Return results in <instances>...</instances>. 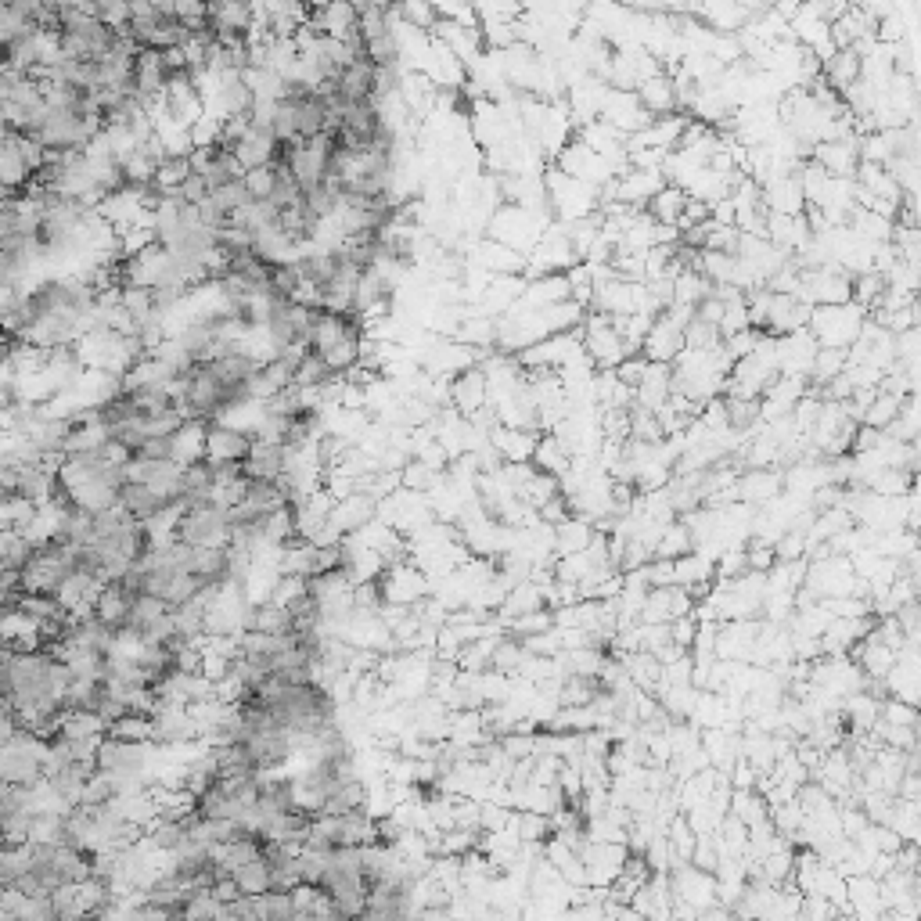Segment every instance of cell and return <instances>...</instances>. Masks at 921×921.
Listing matches in <instances>:
<instances>
[{
  "mask_svg": "<svg viewBox=\"0 0 921 921\" xmlns=\"http://www.w3.org/2000/svg\"><path fill=\"white\" fill-rule=\"evenodd\" d=\"M227 533H231V519L213 501L191 504L177 519V540L188 547H227Z\"/></svg>",
  "mask_w": 921,
  "mask_h": 921,
  "instance_id": "obj_1",
  "label": "cell"
},
{
  "mask_svg": "<svg viewBox=\"0 0 921 921\" xmlns=\"http://www.w3.org/2000/svg\"><path fill=\"white\" fill-rule=\"evenodd\" d=\"M227 148L234 152V159L242 162V170H256V166H267L270 162V155H274V148H278V137L270 134L267 126L252 123L249 119L242 134H234L231 141H227Z\"/></svg>",
  "mask_w": 921,
  "mask_h": 921,
  "instance_id": "obj_2",
  "label": "cell"
},
{
  "mask_svg": "<svg viewBox=\"0 0 921 921\" xmlns=\"http://www.w3.org/2000/svg\"><path fill=\"white\" fill-rule=\"evenodd\" d=\"M375 72H378V65L371 62L367 54L349 58V62L335 72V90L342 94V101H371L375 98Z\"/></svg>",
  "mask_w": 921,
  "mask_h": 921,
  "instance_id": "obj_3",
  "label": "cell"
},
{
  "mask_svg": "<svg viewBox=\"0 0 921 921\" xmlns=\"http://www.w3.org/2000/svg\"><path fill=\"white\" fill-rule=\"evenodd\" d=\"M285 472V443H270V439H252L249 457L242 461V475L252 483H274Z\"/></svg>",
  "mask_w": 921,
  "mask_h": 921,
  "instance_id": "obj_4",
  "label": "cell"
},
{
  "mask_svg": "<svg viewBox=\"0 0 921 921\" xmlns=\"http://www.w3.org/2000/svg\"><path fill=\"white\" fill-rule=\"evenodd\" d=\"M252 450V436L234 425H209L206 429V461H245Z\"/></svg>",
  "mask_w": 921,
  "mask_h": 921,
  "instance_id": "obj_5",
  "label": "cell"
},
{
  "mask_svg": "<svg viewBox=\"0 0 921 921\" xmlns=\"http://www.w3.org/2000/svg\"><path fill=\"white\" fill-rule=\"evenodd\" d=\"M134 601H137V594L126 591L119 580H108L105 587H101L98 601H94V616H98L108 630H123L126 616H130V609H134Z\"/></svg>",
  "mask_w": 921,
  "mask_h": 921,
  "instance_id": "obj_6",
  "label": "cell"
},
{
  "mask_svg": "<svg viewBox=\"0 0 921 921\" xmlns=\"http://www.w3.org/2000/svg\"><path fill=\"white\" fill-rule=\"evenodd\" d=\"M206 418H184L180 429L173 432V457L177 465H191V461H202L206 457Z\"/></svg>",
  "mask_w": 921,
  "mask_h": 921,
  "instance_id": "obj_7",
  "label": "cell"
},
{
  "mask_svg": "<svg viewBox=\"0 0 921 921\" xmlns=\"http://www.w3.org/2000/svg\"><path fill=\"white\" fill-rule=\"evenodd\" d=\"M242 630H256V634H288L292 630V612L274 601H256L245 609Z\"/></svg>",
  "mask_w": 921,
  "mask_h": 921,
  "instance_id": "obj_8",
  "label": "cell"
},
{
  "mask_svg": "<svg viewBox=\"0 0 921 921\" xmlns=\"http://www.w3.org/2000/svg\"><path fill=\"white\" fill-rule=\"evenodd\" d=\"M116 504L126 511V515H134V519L144 522L148 515H155L162 504H170V501H162L159 493H155L152 486H144V483H119Z\"/></svg>",
  "mask_w": 921,
  "mask_h": 921,
  "instance_id": "obj_9",
  "label": "cell"
},
{
  "mask_svg": "<svg viewBox=\"0 0 921 921\" xmlns=\"http://www.w3.org/2000/svg\"><path fill=\"white\" fill-rule=\"evenodd\" d=\"M231 551L227 547H191V573L202 583H224Z\"/></svg>",
  "mask_w": 921,
  "mask_h": 921,
  "instance_id": "obj_10",
  "label": "cell"
},
{
  "mask_svg": "<svg viewBox=\"0 0 921 921\" xmlns=\"http://www.w3.org/2000/svg\"><path fill=\"white\" fill-rule=\"evenodd\" d=\"M537 432H519V429H493L490 443L497 447V454L504 461H529L533 450H537Z\"/></svg>",
  "mask_w": 921,
  "mask_h": 921,
  "instance_id": "obj_11",
  "label": "cell"
},
{
  "mask_svg": "<svg viewBox=\"0 0 921 921\" xmlns=\"http://www.w3.org/2000/svg\"><path fill=\"white\" fill-rule=\"evenodd\" d=\"M781 479L778 472H770V468H752L745 479H738L734 483V490H738V501H770L774 493L781 490Z\"/></svg>",
  "mask_w": 921,
  "mask_h": 921,
  "instance_id": "obj_12",
  "label": "cell"
},
{
  "mask_svg": "<svg viewBox=\"0 0 921 921\" xmlns=\"http://www.w3.org/2000/svg\"><path fill=\"white\" fill-rule=\"evenodd\" d=\"M684 206H688V195L677 188V184H670V188H662L652 195V202H648V213H652L655 224H666V227H680V216H684Z\"/></svg>",
  "mask_w": 921,
  "mask_h": 921,
  "instance_id": "obj_13",
  "label": "cell"
},
{
  "mask_svg": "<svg viewBox=\"0 0 921 921\" xmlns=\"http://www.w3.org/2000/svg\"><path fill=\"white\" fill-rule=\"evenodd\" d=\"M105 731H108V724L101 720L94 709H62V731L58 734H65V738H105Z\"/></svg>",
  "mask_w": 921,
  "mask_h": 921,
  "instance_id": "obj_14",
  "label": "cell"
},
{
  "mask_svg": "<svg viewBox=\"0 0 921 921\" xmlns=\"http://www.w3.org/2000/svg\"><path fill=\"white\" fill-rule=\"evenodd\" d=\"M29 864H33V842L0 846V886H15L18 878H26Z\"/></svg>",
  "mask_w": 921,
  "mask_h": 921,
  "instance_id": "obj_15",
  "label": "cell"
},
{
  "mask_svg": "<svg viewBox=\"0 0 921 921\" xmlns=\"http://www.w3.org/2000/svg\"><path fill=\"white\" fill-rule=\"evenodd\" d=\"M105 734L123 738V742H152V713H134V709H126L116 720H108Z\"/></svg>",
  "mask_w": 921,
  "mask_h": 921,
  "instance_id": "obj_16",
  "label": "cell"
},
{
  "mask_svg": "<svg viewBox=\"0 0 921 921\" xmlns=\"http://www.w3.org/2000/svg\"><path fill=\"white\" fill-rule=\"evenodd\" d=\"M234 882H238V889L242 893H249V896H260V893H267V889H274V875H270V864H267V857H252V860H245L242 868L234 871Z\"/></svg>",
  "mask_w": 921,
  "mask_h": 921,
  "instance_id": "obj_17",
  "label": "cell"
},
{
  "mask_svg": "<svg viewBox=\"0 0 921 921\" xmlns=\"http://www.w3.org/2000/svg\"><path fill=\"white\" fill-rule=\"evenodd\" d=\"M558 533H555V540H551V547H558V555H576V551H583V547L591 544V537H594V529H591V522L587 519H569L565 522H558Z\"/></svg>",
  "mask_w": 921,
  "mask_h": 921,
  "instance_id": "obj_18",
  "label": "cell"
},
{
  "mask_svg": "<svg viewBox=\"0 0 921 921\" xmlns=\"http://www.w3.org/2000/svg\"><path fill=\"white\" fill-rule=\"evenodd\" d=\"M454 403L461 407V414H475L486 403V375L483 371H465V375L454 382Z\"/></svg>",
  "mask_w": 921,
  "mask_h": 921,
  "instance_id": "obj_19",
  "label": "cell"
},
{
  "mask_svg": "<svg viewBox=\"0 0 921 921\" xmlns=\"http://www.w3.org/2000/svg\"><path fill=\"white\" fill-rule=\"evenodd\" d=\"M260 918L263 921H288V918H296V900H292V889H267V893H260Z\"/></svg>",
  "mask_w": 921,
  "mask_h": 921,
  "instance_id": "obj_20",
  "label": "cell"
},
{
  "mask_svg": "<svg viewBox=\"0 0 921 921\" xmlns=\"http://www.w3.org/2000/svg\"><path fill=\"white\" fill-rule=\"evenodd\" d=\"M695 634H698V619L691 616V612H684V616L670 619V641L677 644V648L691 652V641H695Z\"/></svg>",
  "mask_w": 921,
  "mask_h": 921,
  "instance_id": "obj_21",
  "label": "cell"
},
{
  "mask_svg": "<svg viewBox=\"0 0 921 921\" xmlns=\"http://www.w3.org/2000/svg\"><path fill=\"white\" fill-rule=\"evenodd\" d=\"M173 195H177L180 202H188V206H198V202H202V198L209 195V188H206V180H202V173L191 170L188 177H184V184H180V188L173 191Z\"/></svg>",
  "mask_w": 921,
  "mask_h": 921,
  "instance_id": "obj_22",
  "label": "cell"
},
{
  "mask_svg": "<svg viewBox=\"0 0 921 921\" xmlns=\"http://www.w3.org/2000/svg\"><path fill=\"white\" fill-rule=\"evenodd\" d=\"M15 342H18L15 335H8V331L0 328V360H8V353L15 349Z\"/></svg>",
  "mask_w": 921,
  "mask_h": 921,
  "instance_id": "obj_23",
  "label": "cell"
},
{
  "mask_svg": "<svg viewBox=\"0 0 921 921\" xmlns=\"http://www.w3.org/2000/svg\"><path fill=\"white\" fill-rule=\"evenodd\" d=\"M8 493H11V490H8V486L0 483V501H4V497H8Z\"/></svg>",
  "mask_w": 921,
  "mask_h": 921,
  "instance_id": "obj_24",
  "label": "cell"
},
{
  "mask_svg": "<svg viewBox=\"0 0 921 921\" xmlns=\"http://www.w3.org/2000/svg\"><path fill=\"white\" fill-rule=\"evenodd\" d=\"M0 65H4V47H0Z\"/></svg>",
  "mask_w": 921,
  "mask_h": 921,
  "instance_id": "obj_25",
  "label": "cell"
}]
</instances>
